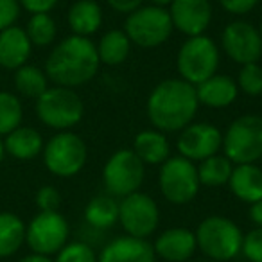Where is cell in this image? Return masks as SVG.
I'll return each instance as SVG.
<instances>
[{"mask_svg":"<svg viewBox=\"0 0 262 262\" xmlns=\"http://www.w3.org/2000/svg\"><path fill=\"white\" fill-rule=\"evenodd\" d=\"M200 108L196 86L182 77H169L151 90L146 113L151 126L162 133H178L190 122Z\"/></svg>","mask_w":262,"mask_h":262,"instance_id":"1","label":"cell"},{"mask_svg":"<svg viewBox=\"0 0 262 262\" xmlns=\"http://www.w3.org/2000/svg\"><path fill=\"white\" fill-rule=\"evenodd\" d=\"M99 67L101 61L94 41L70 34L54 45L43 70L56 86L77 88L90 83L97 76Z\"/></svg>","mask_w":262,"mask_h":262,"instance_id":"2","label":"cell"},{"mask_svg":"<svg viewBox=\"0 0 262 262\" xmlns=\"http://www.w3.org/2000/svg\"><path fill=\"white\" fill-rule=\"evenodd\" d=\"M198 250L215 262L233 260L241 255L244 232L226 215H208L194 230Z\"/></svg>","mask_w":262,"mask_h":262,"instance_id":"3","label":"cell"},{"mask_svg":"<svg viewBox=\"0 0 262 262\" xmlns=\"http://www.w3.org/2000/svg\"><path fill=\"white\" fill-rule=\"evenodd\" d=\"M223 155L233 165L257 164L262 158V115L244 113L223 131Z\"/></svg>","mask_w":262,"mask_h":262,"instance_id":"4","label":"cell"},{"mask_svg":"<svg viewBox=\"0 0 262 262\" xmlns=\"http://www.w3.org/2000/svg\"><path fill=\"white\" fill-rule=\"evenodd\" d=\"M219 63L221 49L207 34L187 38L176 54V69L180 77L194 86L217 74Z\"/></svg>","mask_w":262,"mask_h":262,"instance_id":"5","label":"cell"},{"mask_svg":"<svg viewBox=\"0 0 262 262\" xmlns=\"http://www.w3.org/2000/svg\"><path fill=\"white\" fill-rule=\"evenodd\" d=\"M36 117L43 126L56 131H70L83 120L84 104L74 88L52 86L36 99Z\"/></svg>","mask_w":262,"mask_h":262,"instance_id":"6","label":"cell"},{"mask_svg":"<svg viewBox=\"0 0 262 262\" xmlns=\"http://www.w3.org/2000/svg\"><path fill=\"white\" fill-rule=\"evenodd\" d=\"M124 33L139 49H157L171 38L174 26L167 8L144 4L124 20Z\"/></svg>","mask_w":262,"mask_h":262,"instance_id":"7","label":"cell"},{"mask_svg":"<svg viewBox=\"0 0 262 262\" xmlns=\"http://www.w3.org/2000/svg\"><path fill=\"white\" fill-rule=\"evenodd\" d=\"M43 164L58 178L77 176L88 160L86 142L74 131H58L43 146Z\"/></svg>","mask_w":262,"mask_h":262,"instance_id":"8","label":"cell"},{"mask_svg":"<svg viewBox=\"0 0 262 262\" xmlns=\"http://www.w3.org/2000/svg\"><path fill=\"white\" fill-rule=\"evenodd\" d=\"M158 189L167 203H190L201 189L198 165L180 155L169 157L158 171Z\"/></svg>","mask_w":262,"mask_h":262,"instance_id":"9","label":"cell"},{"mask_svg":"<svg viewBox=\"0 0 262 262\" xmlns=\"http://www.w3.org/2000/svg\"><path fill=\"white\" fill-rule=\"evenodd\" d=\"M146 178V164L133 149H119L106 160L102 167V185L106 194L120 198L140 190Z\"/></svg>","mask_w":262,"mask_h":262,"instance_id":"10","label":"cell"},{"mask_svg":"<svg viewBox=\"0 0 262 262\" xmlns=\"http://www.w3.org/2000/svg\"><path fill=\"white\" fill-rule=\"evenodd\" d=\"M119 223L124 233L137 239H149L160 226L158 203L146 192H137L119 200Z\"/></svg>","mask_w":262,"mask_h":262,"instance_id":"11","label":"cell"},{"mask_svg":"<svg viewBox=\"0 0 262 262\" xmlns=\"http://www.w3.org/2000/svg\"><path fill=\"white\" fill-rule=\"evenodd\" d=\"M70 237V226L59 210L38 212L26 228V243L33 253L51 257L56 255Z\"/></svg>","mask_w":262,"mask_h":262,"instance_id":"12","label":"cell"},{"mask_svg":"<svg viewBox=\"0 0 262 262\" xmlns=\"http://www.w3.org/2000/svg\"><path fill=\"white\" fill-rule=\"evenodd\" d=\"M221 51L237 65L258 63L262 58V38L258 27L246 20H232L221 33Z\"/></svg>","mask_w":262,"mask_h":262,"instance_id":"13","label":"cell"},{"mask_svg":"<svg viewBox=\"0 0 262 262\" xmlns=\"http://www.w3.org/2000/svg\"><path fill=\"white\" fill-rule=\"evenodd\" d=\"M223 131L210 122H190L178 131L176 147L178 155L187 160L200 164L201 160L221 153Z\"/></svg>","mask_w":262,"mask_h":262,"instance_id":"14","label":"cell"},{"mask_svg":"<svg viewBox=\"0 0 262 262\" xmlns=\"http://www.w3.org/2000/svg\"><path fill=\"white\" fill-rule=\"evenodd\" d=\"M167 9L174 31H180L187 38L205 34L214 18L210 0H172Z\"/></svg>","mask_w":262,"mask_h":262,"instance_id":"15","label":"cell"},{"mask_svg":"<svg viewBox=\"0 0 262 262\" xmlns=\"http://www.w3.org/2000/svg\"><path fill=\"white\" fill-rule=\"evenodd\" d=\"M157 258L164 262H187L198 251L194 230L185 226H172L157 235L153 243Z\"/></svg>","mask_w":262,"mask_h":262,"instance_id":"16","label":"cell"},{"mask_svg":"<svg viewBox=\"0 0 262 262\" xmlns=\"http://www.w3.org/2000/svg\"><path fill=\"white\" fill-rule=\"evenodd\" d=\"M97 262H157V255L147 239H137L124 233L102 246Z\"/></svg>","mask_w":262,"mask_h":262,"instance_id":"17","label":"cell"},{"mask_svg":"<svg viewBox=\"0 0 262 262\" xmlns=\"http://www.w3.org/2000/svg\"><path fill=\"white\" fill-rule=\"evenodd\" d=\"M196 95L200 106L210 110H223L235 102V99L239 97V86L233 77L217 72L205 79L203 83L196 84Z\"/></svg>","mask_w":262,"mask_h":262,"instance_id":"18","label":"cell"},{"mask_svg":"<svg viewBox=\"0 0 262 262\" xmlns=\"http://www.w3.org/2000/svg\"><path fill=\"white\" fill-rule=\"evenodd\" d=\"M33 52V43L27 38L26 29L11 26L0 31V67L6 70H16L26 65Z\"/></svg>","mask_w":262,"mask_h":262,"instance_id":"19","label":"cell"},{"mask_svg":"<svg viewBox=\"0 0 262 262\" xmlns=\"http://www.w3.org/2000/svg\"><path fill=\"white\" fill-rule=\"evenodd\" d=\"M228 189L237 200L246 205L262 200V167L257 164L233 165Z\"/></svg>","mask_w":262,"mask_h":262,"instance_id":"20","label":"cell"},{"mask_svg":"<svg viewBox=\"0 0 262 262\" xmlns=\"http://www.w3.org/2000/svg\"><path fill=\"white\" fill-rule=\"evenodd\" d=\"M67 22L72 34L90 38L102 27L104 13L97 0H76L69 8Z\"/></svg>","mask_w":262,"mask_h":262,"instance_id":"21","label":"cell"},{"mask_svg":"<svg viewBox=\"0 0 262 262\" xmlns=\"http://www.w3.org/2000/svg\"><path fill=\"white\" fill-rule=\"evenodd\" d=\"M131 149L146 165H162L171 157V144L167 135L155 127L139 131L133 139Z\"/></svg>","mask_w":262,"mask_h":262,"instance_id":"22","label":"cell"},{"mask_svg":"<svg viewBox=\"0 0 262 262\" xmlns=\"http://www.w3.org/2000/svg\"><path fill=\"white\" fill-rule=\"evenodd\" d=\"M45 146V140L41 133L34 127L18 126L11 133L6 135L4 149L16 160H33L38 155H41Z\"/></svg>","mask_w":262,"mask_h":262,"instance_id":"23","label":"cell"},{"mask_svg":"<svg viewBox=\"0 0 262 262\" xmlns=\"http://www.w3.org/2000/svg\"><path fill=\"white\" fill-rule=\"evenodd\" d=\"M131 40L124 29H110L104 34H101L99 41L95 43L97 56L101 65L106 67H119L129 58L131 54Z\"/></svg>","mask_w":262,"mask_h":262,"instance_id":"24","label":"cell"},{"mask_svg":"<svg viewBox=\"0 0 262 262\" xmlns=\"http://www.w3.org/2000/svg\"><path fill=\"white\" fill-rule=\"evenodd\" d=\"M84 223L97 232H104L119 223V200L110 194L92 198L84 207Z\"/></svg>","mask_w":262,"mask_h":262,"instance_id":"25","label":"cell"},{"mask_svg":"<svg viewBox=\"0 0 262 262\" xmlns=\"http://www.w3.org/2000/svg\"><path fill=\"white\" fill-rule=\"evenodd\" d=\"M27 225L13 212H0V258L13 257L26 243Z\"/></svg>","mask_w":262,"mask_h":262,"instance_id":"26","label":"cell"},{"mask_svg":"<svg viewBox=\"0 0 262 262\" xmlns=\"http://www.w3.org/2000/svg\"><path fill=\"white\" fill-rule=\"evenodd\" d=\"M232 171L233 164L223 153L212 155L198 164V176H200L201 187H210V189L228 185Z\"/></svg>","mask_w":262,"mask_h":262,"instance_id":"27","label":"cell"},{"mask_svg":"<svg viewBox=\"0 0 262 262\" xmlns=\"http://www.w3.org/2000/svg\"><path fill=\"white\" fill-rule=\"evenodd\" d=\"M13 81H15V88L18 90V94L27 99H34V101L49 88V77L45 70L36 65H29V63L15 70Z\"/></svg>","mask_w":262,"mask_h":262,"instance_id":"28","label":"cell"},{"mask_svg":"<svg viewBox=\"0 0 262 262\" xmlns=\"http://www.w3.org/2000/svg\"><path fill=\"white\" fill-rule=\"evenodd\" d=\"M26 33L33 47H49L54 43L58 36V26L49 13H36V15H31Z\"/></svg>","mask_w":262,"mask_h":262,"instance_id":"29","label":"cell"},{"mask_svg":"<svg viewBox=\"0 0 262 262\" xmlns=\"http://www.w3.org/2000/svg\"><path fill=\"white\" fill-rule=\"evenodd\" d=\"M24 108L11 92H0V137H6L22 124Z\"/></svg>","mask_w":262,"mask_h":262,"instance_id":"30","label":"cell"},{"mask_svg":"<svg viewBox=\"0 0 262 262\" xmlns=\"http://www.w3.org/2000/svg\"><path fill=\"white\" fill-rule=\"evenodd\" d=\"M239 92L250 97H258L262 95V67L258 63H248L241 65L235 79Z\"/></svg>","mask_w":262,"mask_h":262,"instance_id":"31","label":"cell"},{"mask_svg":"<svg viewBox=\"0 0 262 262\" xmlns=\"http://www.w3.org/2000/svg\"><path fill=\"white\" fill-rule=\"evenodd\" d=\"M54 262H97V253L86 241H72L56 253Z\"/></svg>","mask_w":262,"mask_h":262,"instance_id":"32","label":"cell"},{"mask_svg":"<svg viewBox=\"0 0 262 262\" xmlns=\"http://www.w3.org/2000/svg\"><path fill=\"white\" fill-rule=\"evenodd\" d=\"M241 253L250 262H262V228L255 226L244 233Z\"/></svg>","mask_w":262,"mask_h":262,"instance_id":"33","label":"cell"},{"mask_svg":"<svg viewBox=\"0 0 262 262\" xmlns=\"http://www.w3.org/2000/svg\"><path fill=\"white\" fill-rule=\"evenodd\" d=\"M34 201H36V207L40 208V212H56L59 210V205H61V194L56 187L43 185L38 189Z\"/></svg>","mask_w":262,"mask_h":262,"instance_id":"34","label":"cell"},{"mask_svg":"<svg viewBox=\"0 0 262 262\" xmlns=\"http://www.w3.org/2000/svg\"><path fill=\"white\" fill-rule=\"evenodd\" d=\"M20 16L18 0H0V31L15 26Z\"/></svg>","mask_w":262,"mask_h":262,"instance_id":"35","label":"cell"},{"mask_svg":"<svg viewBox=\"0 0 262 262\" xmlns=\"http://www.w3.org/2000/svg\"><path fill=\"white\" fill-rule=\"evenodd\" d=\"M260 0H219L221 8L233 16H244L258 6Z\"/></svg>","mask_w":262,"mask_h":262,"instance_id":"36","label":"cell"},{"mask_svg":"<svg viewBox=\"0 0 262 262\" xmlns=\"http://www.w3.org/2000/svg\"><path fill=\"white\" fill-rule=\"evenodd\" d=\"M18 2L20 8L29 11L31 15H36V13H51L59 0H18Z\"/></svg>","mask_w":262,"mask_h":262,"instance_id":"37","label":"cell"},{"mask_svg":"<svg viewBox=\"0 0 262 262\" xmlns=\"http://www.w3.org/2000/svg\"><path fill=\"white\" fill-rule=\"evenodd\" d=\"M146 0H106V4L113 9L115 13L120 15H129V13L137 11L139 8H142Z\"/></svg>","mask_w":262,"mask_h":262,"instance_id":"38","label":"cell"},{"mask_svg":"<svg viewBox=\"0 0 262 262\" xmlns=\"http://www.w3.org/2000/svg\"><path fill=\"white\" fill-rule=\"evenodd\" d=\"M248 217L253 223L255 226L262 228V200L255 201V203L250 205V210H248Z\"/></svg>","mask_w":262,"mask_h":262,"instance_id":"39","label":"cell"},{"mask_svg":"<svg viewBox=\"0 0 262 262\" xmlns=\"http://www.w3.org/2000/svg\"><path fill=\"white\" fill-rule=\"evenodd\" d=\"M18 262H54L51 257H45V255H38V253H31L27 257L20 258Z\"/></svg>","mask_w":262,"mask_h":262,"instance_id":"40","label":"cell"},{"mask_svg":"<svg viewBox=\"0 0 262 262\" xmlns=\"http://www.w3.org/2000/svg\"><path fill=\"white\" fill-rule=\"evenodd\" d=\"M151 6H158V8H169L172 4V0H147Z\"/></svg>","mask_w":262,"mask_h":262,"instance_id":"41","label":"cell"},{"mask_svg":"<svg viewBox=\"0 0 262 262\" xmlns=\"http://www.w3.org/2000/svg\"><path fill=\"white\" fill-rule=\"evenodd\" d=\"M4 155H6V149H4V140H2V137H0V164H2V160H4Z\"/></svg>","mask_w":262,"mask_h":262,"instance_id":"42","label":"cell"},{"mask_svg":"<svg viewBox=\"0 0 262 262\" xmlns=\"http://www.w3.org/2000/svg\"><path fill=\"white\" fill-rule=\"evenodd\" d=\"M258 33H260V38H262V22H260V26H258Z\"/></svg>","mask_w":262,"mask_h":262,"instance_id":"43","label":"cell"}]
</instances>
